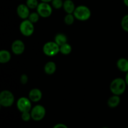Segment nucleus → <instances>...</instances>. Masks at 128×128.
I'll return each mask as SVG.
<instances>
[{"label": "nucleus", "mask_w": 128, "mask_h": 128, "mask_svg": "<svg viewBox=\"0 0 128 128\" xmlns=\"http://www.w3.org/2000/svg\"><path fill=\"white\" fill-rule=\"evenodd\" d=\"M127 87V84L124 79L121 78H115L110 83V89L113 94L121 96L123 94Z\"/></svg>", "instance_id": "nucleus-1"}, {"label": "nucleus", "mask_w": 128, "mask_h": 128, "mask_svg": "<svg viewBox=\"0 0 128 128\" xmlns=\"http://www.w3.org/2000/svg\"><path fill=\"white\" fill-rule=\"evenodd\" d=\"M75 18L78 21H86L91 16V10L85 5H80L76 7L73 12Z\"/></svg>", "instance_id": "nucleus-2"}, {"label": "nucleus", "mask_w": 128, "mask_h": 128, "mask_svg": "<svg viewBox=\"0 0 128 128\" xmlns=\"http://www.w3.org/2000/svg\"><path fill=\"white\" fill-rule=\"evenodd\" d=\"M14 100V96L9 90H3L0 93V105L2 107H11L13 105Z\"/></svg>", "instance_id": "nucleus-3"}, {"label": "nucleus", "mask_w": 128, "mask_h": 128, "mask_svg": "<svg viewBox=\"0 0 128 128\" xmlns=\"http://www.w3.org/2000/svg\"><path fill=\"white\" fill-rule=\"evenodd\" d=\"M42 51L46 56L52 57L60 52V46L55 41H48L43 45Z\"/></svg>", "instance_id": "nucleus-4"}, {"label": "nucleus", "mask_w": 128, "mask_h": 128, "mask_svg": "<svg viewBox=\"0 0 128 128\" xmlns=\"http://www.w3.org/2000/svg\"><path fill=\"white\" fill-rule=\"evenodd\" d=\"M30 113L31 118L35 121H40L46 116V111L45 108L41 104H37L32 108Z\"/></svg>", "instance_id": "nucleus-5"}, {"label": "nucleus", "mask_w": 128, "mask_h": 128, "mask_svg": "<svg viewBox=\"0 0 128 128\" xmlns=\"http://www.w3.org/2000/svg\"><path fill=\"white\" fill-rule=\"evenodd\" d=\"M20 31L23 36L26 37L31 36L34 32V26L28 19L24 20L20 23Z\"/></svg>", "instance_id": "nucleus-6"}, {"label": "nucleus", "mask_w": 128, "mask_h": 128, "mask_svg": "<svg viewBox=\"0 0 128 128\" xmlns=\"http://www.w3.org/2000/svg\"><path fill=\"white\" fill-rule=\"evenodd\" d=\"M32 101L30 100L29 98L21 97L17 100L16 106L20 112H30L32 109Z\"/></svg>", "instance_id": "nucleus-7"}, {"label": "nucleus", "mask_w": 128, "mask_h": 128, "mask_svg": "<svg viewBox=\"0 0 128 128\" xmlns=\"http://www.w3.org/2000/svg\"><path fill=\"white\" fill-rule=\"evenodd\" d=\"M36 11L41 18H46L52 14V7L50 3L40 2L36 8Z\"/></svg>", "instance_id": "nucleus-8"}, {"label": "nucleus", "mask_w": 128, "mask_h": 128, "mask_svg": "<svg viewBox=\"0 0 128 128\" xmlns=\"http://www.w3.org/2000/svg\"><path fill=\"white\" fill-rule=\"evenodd\" d=\"M25 50L24 43L20 40H16L11 44V51L15 55H21Z\"/></svg>", "instance_id": "nucleus-9"}, {"label": "nucleus", "mask_w": 128, "mask_h": 128, "mask_svg": "<svg viewBox=\"0 0 128 128\" xmlns=\"http://www.w3.org/2000/svg\"><path fill=\"white\" fill-rule=\"evenodd\" d=\"M30 9L28 7L26 4H20L18 6L16 9L17 14L22 20L28 18L30 14Z\"/></svg>", "instance_id": "nucleus-10"}, {"label": "nucleus", "mask_w": 128, "mask_h": 128, "mask_svg": "<svg viewBox=\"0 0 128 128\" xmlns=\"http://www.w3.org/2000/svg\"><path fill=\"white\" fill-rule=\"evenodd\" d=\"M42 94L41 90L38 88H33L29 92L28 98L32 102H38L41 100Z\"/></svg>", "instance_id": "nucleus-11"}, {"label": "nucleus", "mask_w": 128, "mask_h": 128, "mask_svg": "<svg viewBox=\"0 0 128 128\" xmlns=\"http://www.w3.org/2000/svg\"><path fill=\"white\" fill-rule=\"evenodd\" d=\"M76 6L75 4L72 0H64L63 2V8L64 11L67 14H73Z\"/></svg>", "instance_id": "nucleus-12"}, {"label": "nucleus", "mask_w": 128, "mask_h": 128, "mask_svg": "<svg viewBox=\"0 0 128 128\" xmlns=\"http://www.w3.org/2000/svg\"><path fill=\"white\" fill-rule=\"evenodd\" d=\"M117 68L120 71L123 72H128V59L121 58L117 61Z\"/></svg>", "instance_id": "nucleus-13"}, {"label": "nucleus", "mask_w": 128, "mask_h": 128, "mask_svg": "<svg viewBox=\"0 0 128 128\" xmlns=\"http://www.w3.org/2000/svg\"><path fill=\"white\" fill-rule=\"evenodd\" d=\"M120 102H121V98H120V96L113 94L108 99L107 104L108 106L110 108H115L119 106Z\"/></svg>", "instance_id": "nucleus-14"}, {"label": "nucleus", "mask_w": 128, "mask_h": 128, "mask_svg": "<svg viewBox=\"0 0 128 128\" xmlns=\"http://www.w3.org/2000/svg\"><path fill=\"white\" fill-rule=\"evenodd\" d=\"M45 73L48 75H52L56 72V64L53 61H48L46 62L44 67Z\"/></svg>", "instance_id": "nucleus-15"}, {"label": "nucleus", "mask_w": 128, "mask_h": 128, "mask_svg": "<svg viewBox=\"0 0 128 128\" xmlns=\"http://www.w3.org/2000/svg\"><path fill=\"white\" fill-rule=\"evenodd\" d=\"M11 54L8 50H2L0 51V62L1 64H6L11 60Z\"/></svg>", "instance_id": "nucleus-16"}, {"label": "nucleus", "mask_w": 128, "mask_h": 128, "mask_svg": "<svg viewBox=\"0 0 128 128\" xmlns=\"http://www.w3.org/2000/svg\"><path fill=\"white\" fill-rule=\"evenodd\" d=\"M54 41L56 42L60 46L68 42V38L64 33H58L54 36Z\"/></svg>", "instance_id": "nucleus-17"}, {"label": "nucleus", "mask_w": 128, "mask_h": 128, "mask_svg": "<svg viewBox=\"0 0 128 128\" xmlns=\"http://www.w3.org/2000/svg\"><path fill=\"white\" fill-rule=\"evenodd\" d=\"M72 51V47L69 43L64 44L60 46V52L63 55H68Z\"/></svg>", "instance_id": "nucleus-18"}, {"label": "nucleus", "mask_w": 128, "mask_h": 128, "mask_svg": "<svg viewBox=\"0 0 128 128\" xmlns=\"http://www.w3.org/2000/svg\"><path fill=\"white\" fill-rule=\"evenodd\" d=\"M75 19L76 18H75L73 14H67L64 16V23L66 25H68V26H71V25H72L74 23Z\"/></svg>", "instance_id": "nucleus-19"}, {"label": "nucleus", "mask_w": 128, "mask_h": 128, "mask_svg": "<svg viewBox=\"0 0 128 128\" xmlns=\"http://www.w3.org/2000/svg\"><path fill=\"white\" fill-rule=\"evenodd\" d=\"M38 0H26V4L30 10H34L37 8L39 4Z\"/></svg>", "instance_id": "nucleus-20"}, {"label": "nucleus", "mask_w": 128, "mask_h": 128, "mask_svg": "<svg viewBox=\"0 0 128 128\" xmlns=\"http://www.w3.org/2000/svg\"><path fill=\"white\" fill-rule=\"evenodd\" d=\"M40 17H41V16H40V14H39L38 13L37 11H36V12H31L28 19L31 22H32V23L35 24L39 21Z\"/></svg>", "instance_id": "nucleus-21"}, {"label": "nucleus", "mask_w": 128, "mask_h": 128, "mask_svg": "<svg viewBox=\"0 0 128 128\" xmlns=\"http://www.w3.org/2000/svg\"><path fill=\"white\" fill-rule=\"evenodd\" d=\"M121 26L124 31L128 32V14L122 17L121 21Z\"/></svg>", "instance_id": "nucleus-22"}, {"label": "nucleus", "mask_w": 128, "mask_h": 128, "mask_svg": "<svg viewBox=\"0 0 128 128\" xmlns=\"http://www.w3.org/2000/svg\"><path fill=\"white\" fill-rule=\"evenodd\" d=\"M64 1L62 0H52L51 2V6L56 10H60L63 6Z\"/></svg>", "instance_id": "nucleus-23"}, {"label": "nucleus", "mask_w": 128, "mask_h": 128, "mask_svg": "<svg viewBox=\"0 0 128 128\" xmlns=\"http://www.w3.org/2000/svg\"><path fill=\"white\" fill-rule=\"evenodd\" d=\"M21 119L24 122H28L31 118V115L30 112H24L21 113Z\"/></svg>", "instance_id": "nucleus-24"}, {"label": "nucleus", "mask_w": 128, "mask_h": 128, "mask_svg": "<svg viewBox=\"0 0 128 128\" xmlns=\"http://www.w3.org/2000/svg\"><path fill=\"white\" fill-rule=\"evenodd\" d=\"M20 82L22 84H26L28 82V76L26 74H22L20 77Z\"/></svg>", "instance_id": "nucleus-25"}, {"label": "nucleus", "mask_w": 128, "mask_h": 128, "mask_svg": "<svg viewBox=\"0 0 128 128\" xmlns=\"http://www.w3.org/2000/svg\"><path fill=\"white\" fill-rule=\"evenodd\" d=\"M52 128H68V127L66 124H64L58 123L55 124Z\"/></svg>", "instance_id": "nucleus-26"}, {"label": "nucleus", "mask_w": 128, "mask_h": 128, "mask_svg": "<svg viewBox=\"0 0 128 128\" xmlns=\"http://www.w3.org/2000/svg\"><path fill=\"white\" fill-rule=\"evenodd\" d=\"M124 80H125V81H126V84H127V86H128V72H126Z\"/></svg>", "instance_id": "nucleus-27"}, {"label": "nucleus", "mask_w": 128, "mask_h": 128, "mask_svg": "<svg viewBox=\"0 0 128 128\" xmlns=\"http://www.w3.org/2000/svg\"><path fill=\"white\" fill-rule=\"evenodd\" d=\"M41 2H48V3H50L51 2L52 0H40Z\"/></svg>", "instance_id": "nucleus-28"}, {"label": "nucleus", "mask_w": 128, "mask_h": 128, "mask_svg": "<svg viewBox=\"0 0 128 128\" xmlns=\"http://www.w3.org/2000/svg\"><path fill=\"white\" fill-rule=\"evenodd\" d=\"M123 2L125 6L128 8V0H123Z\"/></svg>", "instance_id": "nucleus-29"}, {"label": "nucleus", "mask_w": 128, "mask_h": 128, "mask_svg": "<svg viewBox=\"0 0 128 128\" xmlns=\"http://www.w3.org/2000/svg\"><path fill=\"white\" fill-rule=\"evenodd\" d=\"M108 128V127H102V128Z\"/></svg>", "instance_id": "nucleus-30"}, {"label": "nucleus", "mask_w": 128, "mask_h": 128, "mask_svg": "<svg viewBox=\"0 0 128 128\" xmlns=\"http://www.w3.org/2000/svg\"><path fill=\"white\" fill-rule=\"evenodd\" d=\"M128 128V127H127V128Z\"/></svg>", "instance_id": "nucleus-31"}, {"label": "nucleus", "mask_w": 128, "mask_h": 128, "mask_svg": "<svg viewBox=\"0 0 128 128\" xmlns=\"http://www.w3.org/2000/svg\"><path fill=\"white\" fill-rule=\"evenodd\" d=\"M62 1H64V0H62Z\"/></svg>", "instance_id": "nucleus-32"}]
</instances>
